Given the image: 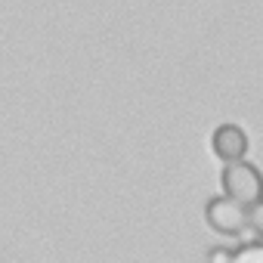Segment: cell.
I'll return each instance as SVG.
<instances>
[{"label":"cell","instance_id":"cell-1","mask_svg":"<svg viewBox=\"0 0 263 263\" xmlns=\"http://www.w3.org/2000/svg\"><path fill=\"white\" fill-rule=\"evenodd\" d=\"M220 183H223L226 198L238 201L241 208H254L257 201H263V177H260V171H257L254 164H248V161H232V164H226Z\"/></svg>","mask_w":263,"mask_h":263},{"label":"cell","instance_id":"cell-2","mask_svg":"<svg viewBox=\"0 0 263 263\" xmlns=\"http://www.w3.org/2000/svg\"><path fill=\"white\" fill-rule=\"evenodd\" d=\"M204 217H208L211 229H217L223 235H241L248 229V208H241L232 198H214V201H208Z\"/></svg>","mask_w":263,"mask_h":263},{"label":"cell","instance_id":"cell-3","mask_svg":"<svg viewBox=\"0 0 263 263\" xmlns=\"http://www.w3.org/2000/svg\"><path fill=\"white\" fill-rule=\"evenodd\" d=\"M211 146H214V155L226 164L232 161H241L245 152H248V137H245V130L235 127V124H223L214 130V137H211Z\"/></svg>","mask_w":263,"mask_h":263},{"label":"cell","instance_id":"cell-4","mask_svg":"<svg viewBox=\"0 0 263 263\" xmlns=\"http://www.w3.org/2000/svg\"><path fill=\"white\" fill-rule=\"evenodd\" d=\"M229 263H263V245H248V248L232 251Z\"/></svg>","mask_w":263,"mask_h":263},{"label":"cell","instance_id":"cell-5","mask_svg":"<svg viewBox=\"0 0 263 263\" xmlns=\"http://www.w3.org/2000/svg\"><path fill=\"white\" fill-rule=\"evenodd\" d=\"M248 226L254 229V235L263 238V201H257L254 208H248Z\"/></svg>","mask_w":263,"mask_h":263},{"label":"cell","instance_id":"cell-6","mask_svg":"<svg viewBox=\"0 0 263 263\" xmlns=\"http://www.w3.org/2000/svg\"><path fill=\"white\" fill-rule=\"evenodd\" d=\"M208 260H211V263H229V260H232V251H226V248H214V251L208 254Z\"/></svg>","mask_w":263,"mask_h":263}]
</instances>
